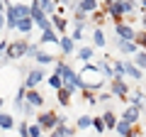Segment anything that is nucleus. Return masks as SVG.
I'll return each instance as SVG.
<instances>
[{
  "instance_id": "obj_21",
  "label": "nucleus",
  "mask_w": 146,
  "mask_h": 137,
  "mask_svg": "<svg viewBox=\"0 0 146 137\" xmlns=\"http://www.w3.org/2000/svg\"><path fill=\"white\" fill-rule=\"evenodd\" d=\"M93 39H95V44H98V47H105V34H102V30H95V34H93Z\"/></svg>"
},
{
  "instance_id": "obj_4",
  "label": "nucleus",
  "mask_w": 146,
  "mask_h": 137,
  "mask_svg": "<svg viewBox=\"0 0 146 137\" xmlns=\"http://www.w3.org/2000/svg\"><path fill=\"white\" fill-rule=\"evenodd\" d=\"M27 49H29L27 42H10V47H5V54H7V59H20L27 54Z\"/></svg>"
},
{
  "instance_id": "obj_24",
  "label": "nucleus",
  "mask_w": 146,
  "mask_h": 137,
  "mask_svg": "<svg viewBox=\"0 0 146 137\" xmlns=\"http://www.w3.org/2000/svg\"><path fill=\"white\" fill-rule=\"evenodd\" d=\"M49 86H54V88H58V91H61L63 88V81H61V76H51V79H49Z\"/></svg>"
},
{
  "instance_id": "obj_26",
  "label": "nucleus",
  "mask_w": 146,
  "mask_h": 137,
  "mask_svg": "<svg viewBox=\"0 0 146 137\" xmlns=\"http://www.w3.org/2000/svg\"><path fill=\"white\" fill-rule=\"evenodd\" d=\"M90 125H93V118H88V115H83V118L78 120V127H80V130H85V127H90Z\"/></svg>"
},
{
  "instance_id": "obj_23",
  "label": "nucleus",
  "mask_w": 146,
  "mask_h": 137,
  "mask_svg": "<svg viewBox=\"0 0 146 137\" xmlns=\"http://www.w3.org/2000/svg\"><path fill=\"white\" fill-rule=\"evenodd\" d=\"M131 105L141 110V105H144V95H141V93H134V95H131Z\"/></svg>"
},
{
  "instance_id": "obj_34",
  "label": "nucleus",
  "mask_w": 146,
  "mask_h": 137,
  "mask_svg": "<svg viewBox=\"0 0 146 137\" xmlns=\"http://www.w3.org/2000/svg\"><path fill=\"white\" fill-rule=\"evenodd\" d=\"M141 7H144V15H146V0H144V3H141Z\"/></svg>"
},
{
  "instance_id": "obj_12",
  "label": "nucleus",
  "mask_w": 146,
  "mask_h": 137,
  "mask_svg": "<svg viewBox=\"0 0 146 137\" xmlns=\"http://www.w3.org/2000/svg\"><path fill=\"white\" fill-rule=\"evenodd\" d=\"M93 10H98V3H95V0H83V3H80L78 5V12H93Z\"/></svg>"
},
{
  "instance_id": "obj_10",
  "label": "nucleus",
  "mask_w": 146,
  "mask_h": 137,
  "mask_svg": "<svg viewBox=\"0 0 146 137\" xmlns=\"http://www.w3.org/2000/svg\"><path fill=\"white\" fill-rule=\"evenodd\" d=\"M25 100H27V105H32V108H36V105H42V103H44V98L36 93V91H29Z\"/></svg>"
},
{
  "instance_id": "obj_28",
  "label": "nucleus",
  "mask_w": 146,
  "mask_h": 137,
  "mask_svg": "<svg viewBox=\"0 0 146 137\" xmlns=\"http://www.w3.org/2000/svg\"><path fill=\"white\" fill-rule=\"evenodd\" d=\"M134 42L139 44V47H146V32H136V37H134Z\"/></svg>"
},
{
  "instance_id": "obj_11",
  "label": "nucleus",
  "mask_w": 146,
  "mask_h": 137,
  "mask_svg": "<svg viewBox=\"0 0 146 137\" xmlns=\"http://www.w3.org/2000/svg\"><path fill=\"white\" fill-rule=\"evenodd\" d=\"M131 130H134V125H129V122H124V120H117V132H119L122 137H131Z\"/></svg>"
},
{
  "instance_id": "obj_18",
  "label": "nucleus",
  "mask_w": 146,
  "mask_h": 137,
  "mask_svg": "<svg viewBox=\"0 0 146 137\" xmlns=\"http://www.w3.org/2000/svg\"><path fill=\"white\" fill-rule=\"evenodd\" d=\"M102 122H105V127H117V120H115V115H112L110 110L102 115Z\"/></svg>"
},
{
  "instance_id": "obj_22",
  "label": "nucleus",
  "mask_w": 146,
  "mask_h": 137,
  "mask_svg": "<svg viewBox=\"0 0 146 137\" xmlns=\"http://www.w3.org/2000/svg\"><path fill=\"white\" fill-rule=\"evenodd\" d=\"M36 5H39V10H42V12H51L54 10V3H49V0H39Z\"/></svg>"
},
{
  "instance_id": "obj_30",
  "label": "nucleus",
  "mask_w": 146,
  "mask_h": 137,
  "mask_svg": "<svg viewBox=\"0 0 146 137\" xmlns=\"http://www.w3.org/2000/svg\"><path fill=\"white\" fill-rule=\"evenodd\" d=\"M93 127L98 132H105V122H102V118H93Z\"/></svg>"
},
{
  "instance_id": "obj_25",
  "label": "nucleus",
  "mask_w": 146,
  "mask_h": 137,
  "mask_svg": "<svg viewBox=\"0 0 146 137\" xmlns=\"http://www.w3.org/2000/svg\"><path fill=\"white\" fill-rule=\"evenodd\" d=\"M54 27H56V30H66V20H63V17L61 15H56V17H54Z\"/></svg>"
},
{
  "instance_id": "obj_16",
  "label": "nucleus",
  "mask_w": 146,
  "mask_h": 137,
  "mask_svg": "<svg viewBox=\"0 0 146 137\" xmlns=\"http://www.w3.org/2000/svg\"><path fill=\"white\" fill-rule=\"evenodd\" d=\"M12 125H15V120H12L10 115H5V113H0V127H3V130H10Z\"/></svg>"
},
{
  "instance_id": "obj_31",
  "label": "nucleus",
  "mask_w": 146,
  "mask_h": 137,
  "mask_svg": "<svg viewBox=\"0 0 146 137\" xmlns=\"http://www.w3.org/2000/svg\"><path fill=\"white\" fill-rule=\"evenodd\" d=\"M36 61L39 64H49V61H54V56H49V54H36Z\"/></svg>"
},
{
  "instance_id": "obj_15",
  "label": "nucleus",
  "mask_w": 146,
  "mask_h": 137,
  "mask_svg": "<svg viewBox=\"0 0 146 137\" xmlns=\"http://www.w3.org/2000/svg\"><path fill=\"white\" fill-rule=\"evenodd\" d=\"M119 49H122L124 54H134V52H136V44H134V42H124V39H119Z\"/></svg>"
},
{
  "instance_id": "obj_35",
  "label": "nucleus",
  "mask_w": 146,
  "mask_h": 137,
  "mask_svg": "<svg viewBox=\"0 0 146 137\" xmlns=\"http://www.w3.org/2000/svg\"><path fill=\"white\" fill-rule=\"evenodd\" d=\"M144 32H146V15H144Z\"/></svg>"
},
{
  "instance_id": "obj_17",
  "label": "nucleus",
  "mask_w": 146,
  "mask_h": 137,
  "mask_svg": "<svg viewBox=\"0 0 146 137\" xmlns=\"http://www.w3.org/2000/svg\"><path fill=\"white\" fill-rule=\"evenodd\" d=\"M61 49H63L66 54H71L73 49H76V44H73V39H71V37H63V39H61Z\"/></svg>"
},
{
  "instance_id": "obj_3",
  "label": "nucleus",
  "mask_w": 146,
  "mask_h": 137,
  "mask_svg": "<svg viewBox=\"0 0 146 137\" xmlns=\"http://www.w3.org/2000/svg\"><path fill=\"white\" fill-rule=\"evenodd\" d=\"M22 17H29V7L27 5H12L10 10H7V25L17 27V22H20Z\"/></svg>"
},
{
  "instance_id": "obj_7",
  "label": "nucleus",
  "mask_w": 146,
  "mask_h": 137,
  "mask_svg": "<svg viewBox=\"0 0 146 137\" xmlns=\"http://www.w3.org/2000/svg\"><path fill=\"white\" fill-rule=\"evenodd\" d=\"M42 79H44V74L39 71V68H34V71H29V76H27V81H25V83H27V88H29V91H34V86L39 83Z\"/></svg>"
},
{
  "instance_id": "obj_20",
  "label": "nucleus",
  "mask_w": 146,
  "mask_h": 137,
  "mask_svg": "<svg viewBox=\"0 0 146 137\" xmlns=\"http://www.w3.org/2000/svg\"><path fill=\"white\" fill-rule=\"evenodd\" d=\"M42 42H58L56 39V34H54V30L49 27V30H44V34H42Z\"/></svg>"
},
{
  "instance_id": "obj_2",
  "label": "nucleus",
  "mask_w": 146,
  "mask_h": 137,
  "mask_svg": "<svg viewBox=\"0 0 146 137\" xmlns=\"http://www.w3.org/2000/svg\"><path fill=\"white\" fill-rule=\"evenodd\" d=\"M131 10H134L131 3H105V12H110V15L115 17L117 25H119L122 15H124V12H131Z\"/></svg>"
},
{
  "instance_id": "obj_6",
  "label": "nucleus",
  "mask_w": 146,
  "mask_h": 137,
  "mask_svg": "<svg viewBox=\"0 0 146 137\" xmlns=\"http://www.w3.org/2000/svg\"><path fill=\"white\" fill-rule=\"evenodd\" d=\"M117 34H119V39H124V42H131V39L136 37V32L131 30L129 25H124V22H119V25H117Z\"/></svg>"
},
{
  "instance_id": "obj_29",
  "label": "nucleus",
  "mask_w": 146,
  "mask_h": 137,
  "mask_svg": "<svg viewBox=\"0 0 146 137\" xmlns=\"http://www.w3.org/2000/svg\"><path fill=\"white\" fill-rule=\"evenodd\" d=\"M78 56H80V59H93V49H90V47H83V49L78 52Z\"/></svg>"
},
{
  "instance_id": "obj_32",
  "label": "nucleus",
  "mask_w": 146,
  "mask_h": 137,
  "mask_svg": "<svg viewBox=\"0 0 146 137\" xmlns=\"http://www.w3.org/2000/svg\"><path fill=\"white\" fill-rule=\"evenodd\" d=\"M95 22L102 25V22H105V12H95Z\"/></svg>"
},
{
  "instance_id": "obj_9",
  "label": "nucleus",
  "mask_w": 146,
  "mask_h": 137,
  "mask_svg": "<svg viewBox=\"0 0 146 137\" xmlns=\"http://www.w3.org/2000/svg\"><path fill=\"white\" fill-rule=\"evenodd\" d=\"M139 108H134V105H129V108H127V110H124V122H129V125H134V122L136 120H139Z\"/></svg>"
},
{
  "instance_id": "obj_33",
  "label": "nucleus",
  "mask_w": 146,
  "mask_h": 137,
  "mask_svg": "<svg viewBox=\"0 0 146 137\" xmlns=\"http://www.w3.org/2000/svg\"><path fill=\"white\" fill-rule=\"evenodd\" d=\"M102 71H105L107 76H112V66H110V64H102Z\"/></svg>"
},
{
  "instance_id": "obj_27",
  "label": "nucleus",
  "mask_w": 146,
  "mask_h": 137,
  "mask_svg": "<svg viewBox=\"0 0 146 137\" xmlns=\"http://www.w3.org/2000/svg\"><path fill=\"white\" fill-rule=\"evenodd\" d=\"M136 68H139V71H141V68H146V54L144 52L136 54Z\"/></svg>"
},
{
  "instance_id": "obj_8",
  "label": "nucleus",
  "mask_w": 146,
  "mask_h": 137,
  "mask_svg": "<svg viewBox=\"0 0 146 137\" xmlns=\"http://www.w3.org/2000/svg\"><path fill=\"white\" fill-rule=\"evenodd\" d=\"M112 93L119 95V98H127V86H124V81H122V79L112 81Z\"/></svg>"
},
{
  "instance_id": "obj_13",
  "label": "nucleus",
  "mask_w": 146,
  "mask_h": 137,
  "mask_svg": "<svg viewBox=\"0 0 146 137\" xmlns=\"http://www.w3.org/2000/svg\"><path fill=\"white\" fill-rule=\"evenodd\" d=\"M124 74H127V76H131L134 81H141V71L134 66V64H124Z\"/></svg>"
},
{
  "instance_id": "obj_19",
  "label": "nucleus",
  "mask_w": 146,
  "mask_h": 137,
  "mask_svg": "<svg viewBox=\"0 0 146 137\" xmlns=\"http://www.w3.org/2000/svg\"><path fill=\"white\" fill-rule=\"evenodd\" d=\"M17 27H20L22 32H29L32 30V17H22V20L17 22Z\"/></svg>"
},
{
  "instance_id": "obj_14",
  "label": "nucleus",
  "mask_w": 146,
  "mask_h": 137,
  "mask_svg": "<svg viewBox=\"0 0 146 137\" xmlns=\"http://www.w3.org/2000/svg\"><path fill=\"white\" fill-rule=\"evenodd\" d=\"M71 93H73V88H61L58 91V103L61 105H68L71 103Z\"/></svg>"
},
{
  "instance_id": "obj_37",
  "label": "nucleus",
  "mask_w": 146,
  "mask_h": 137,
  "mask_svg": "<svg viewBox=\"0 0 146 137\" xmlns=\"http://www.w3.org/2000/svg\"><path fill=\"white\" fill-rule=\"evenodd\" d=\"M0 108H3V98H0Z\"/></svg>"
},
{
  "instance_id": "obj_36",
  "label": "nucleus",
  "mask_w": 146,
  "mask_h": 137,
  "mask_svg": "<svg viewBox=\"0 0 146 137\" xmlns=\"http://www.w3.org/2000/svg\"><path fill=\"white\" fill-rule=\"evenodd\" d=\"M3 22H5V20H3V15H0V27H3Z\"/></svg>"
},
{
  "instance_id": "obj_1",
  "label": "nucleus",
  "mask_w": 146,
  "mask_h": 137,
  "mask_svg": "<svg viewBox=\"0 0 146 137\" xmlns=\"http://www.w3.org/2000/svg\"><path fill=\"white\" fill-rule=\"evenodd\" d=\"M78 86H80L83 91H88V88H100V86H102V71L95 68V66H85L83 71H80V76H78Z\"/></svg>"
},
{
  "instance_id": "obj_5",
  "label": "nucleus",
  "mask_w": 146,
  "mask_h": 137,
  "mask_svg": "<svg viewBox=\"0 0 146 137\" xmlns=\"http://www.w3.org/2000/svg\"><path fill=\"white\" fill-rule=\"evenodd\" d=\"M58 122H61V118L54 115V113H42V115H39V127H49V130H51Z\"/></svg>"
}]
</instances>
